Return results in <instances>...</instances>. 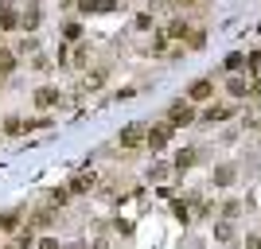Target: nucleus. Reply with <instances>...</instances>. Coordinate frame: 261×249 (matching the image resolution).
<instances>
[{
  "label": "nucleus",
  "mask_w": 261,
  "mask_h": 249,
  "mask_svg": "<svg viewBox=\"0 0 261 249\" xmlns=\"http://www.w3.org/2000/svg\"><path fill=\"white\" fill-rule=\"evenodd\" d=\"M141 136H145V132H141V125H129V129L121 132V144L133 148V144H141Z\"/></svg>",
  "instance_id": "obj_4"
},
{
  "label": "nucleus",
  "mask_w": 261,
  "mask_h": 249,
  "mask_svg": "<svg viewBox=\"0 0 261 249\" xmlns=\"http://www.w3.org/2000/svg\"><path fill=\"white\" fill-rule=\"evenodd\" d=\"M222 117H230V109H207V121H211V125L222 121Z\"/></svg>",
  "instance_id": "obj_5"
},
{
  "label": "nucleus",
  "mask_w": 261,
  "mask_h": 249,
  "mask_svg": "<svg viewBox=\"0 0 261 249\" xmlns=\"http://www.w3.org/2000/svg\"><path fill=\"white\" fill-rule=\"evenodd\" d=\"M230 94H238V98H242V94H246V82H242V78H230Z\"/></svg>",
  "instance_id": "obj_7"
},
{
  "label": "nucleus",
  "mask_w": 261,
  "mask_h": 249,
  "mask_svg": "<svg viewBox=\"0 0 261 249\" xmlns=\"http://www.w3.org/2000/svg\"><path fill=\"white\" fill-rule=\"evenodd\" d=\"M168 117H172V125H187V121L195 117V109H191V105H183V102H175Z\"/></svg>",
  "instance_id": "obj_1"
},
{
  "label": "nucleus",
  "mask_w": 261,
  "mask_h": 249,
  "mask_svg": "<svg viewBox=\"0 0 261 249\" xmlns=\"http://www.w3.org/2000/svg\"><path fill=\"white\" fill-rule=\"evenodd\" d=\"M187 94H191V102H207V98H211V94H215V86H211V82H207V78H199V82H195V86H191Z\"/></svg>",
  "instance_id": "obj_2"
},
{
  "label": "nucleus",
  "mask_w": 261,
  "mask_h": 249,
  "mask_svg": "<svg viewBox=\"0 0 261 249\" xmlns=\"http://www.w3.org/2000/svg\"><path fill=\"white\" fill-rule=\"evenodd\" d=\"M168 136H172V125H160L156 132H148V148H164Z\"/></svg>",
  "instance_id": "obj_3"
},
{
  "label": "nucleus",
  "mask_w": 261,
  "mask_h": 249,
  "mask_svg": "<svg viewBox=\"0 0 261 249\" xmlns=\"http://www.w3.org/2000/svg\"><path fill=\"white\" fill-rule=\"evenodd\" d=\"M35 102H39V105H51V102H55V90H39V98H35Z\"/></svg>",
  "instance_id": "obj_6"
}]
</instances>
